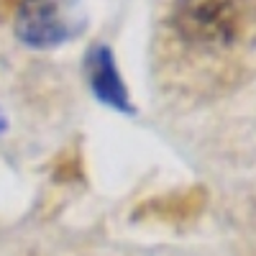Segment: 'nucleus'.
<instances>
[{"label": "nucleus", "mask_w": 256, "mask_h": 256, "mask_svg": "<svg viewBox=\"0 0 256 256\" xmlns=\"http://www.w3.org/2000/svg\"><path fill=\"white\" fill-rule=\"evenodd\" d=\"M251 24V0H174L172 26L195 49H228Z\"/></svg>", "instance_id": "1"}, {"label": "nucleus", "mask_w": 256, "mask_h": 256, "mask_svg": "<svg viewBox=\"0 0 256 256\" xmlns=\"http://www.w3.org/2000/svg\"><path fill=\"white\" fill-rule=\"evenodd\" d=\"M88 26L84 0H20L13 31L31 49H56Z\"/></svg>", "instance_id": "2"}, {"label": "nucleus", "mask_w": 256, "mask_h": 256, "mask_svg": "<svg viewBox=\"0 0 256 256\" xmlns=\"http://www.w3.org/2000/svg\"><path fill=\"white\" fill-rule=\"evenodd\" d=\"M84 80H88L90 92L108 108L123 113V116H134L136 108L128 95V88L118 72L116 54L108 44H92L84 54Z\"/></svg>", "instance_id": "3"}, {"label": "nucleus", "mask_w": 256, "mask_h": 256, "mask_svg": "<svg viewBox=\"0 0 256 256\" xmlns=\"http://www.w3.org/2000/svg\"><path fill=\"white\" fill-rule=\"evenodd\" d=\"M6 128H8V120H6L3 113H0V134H6Z\"/></svg>", "instance_id": "4"}]
</instances>
